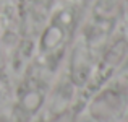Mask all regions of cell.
I'll return each mask as SVG.
<instances>
[{"mask_svg": "<svg viewBox=\"0 0 128 122\" xmlns=\"http://www.w3.org/2000/svg\"><path fill=\"white\" fill-rule=\"evenodd\" d=\"M76 26V10L73 7H63L52 15L50 21L41 33L38 44L39 55L46 65H55L60 60L68 41L72 39Z\"/></svg>", "mask_w": 128, "mask_h": 122, "instance_id": "6da1fadb", "label": "cell"}, {"mask_svg": "<svg viewBox=\"0 0 128 122\" xmlns=\"http://www.w3.org/2000/svg\"><path fill=\"white\" fill-rule=\"evenodd\" d=\"M46 101V83L38 77H26L16 94L15 114L20 122L29 120L42 107Z\"/></svg>", "mask_w": 128, "mask_h": 122, "instance_id": "7a4b0ae2", "label": "cell"}, {"mask_svg": "<svg viewBox=\"0 0 128 122\" xmlns=\"http://www.w3.org/2000/svg\"><path fill=\"white\" fill-rule=\"evenodd\" d=\"M2 3H3V10H5V15H12V8L15 10V7L16 5H21L20 3V0H2Z\"/></svg>", "mask_w": 128, "mask_h": 122, "instance_id": "3957f363", "label": "cell"}]
</instances>
